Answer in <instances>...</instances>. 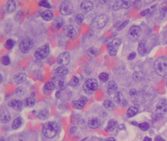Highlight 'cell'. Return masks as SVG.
Segmentation results:
<instances>
[{
  "label": "cell",
  "instance_id": "6da1fadb",
  "mask_svg": "<svg viewBox=\"0 0 167 141\" xmlns=\"http://www.w3.org/2000/svg\"><path fill=\"white\" fill-rule=\"evenodd\" d=\"M59 126L54 121H48L43 127V133L46 138L52 139L58 133Z\"/></svg>",
  "mask_w": 167,
  "mask_h": 141
},
{
  "label": "cell",
  "instance_id": "7a4b0ae2",
  "mask_svg": "<svg viewBox=\"0 0 167 141\" xmlns=\"http://www.w3.org/2000/svg\"><path fill=\"white\" fill-rule=\"evenodd\" d=\"M154 69L157 74L160 77H165L167 74V58L161 56L157 59L154 63Z\"/></svg>",
  "mask_w": 167,
  "mask_h": 141
},
{
  "label": "cell",
  "instance_id": "3957f363",
  "mask_svg": "<svg viewBox=\"0 0 167 141\" xmlns=\"http://www.w3.org/2000/svg\"><path fill=\"white\" fill-rule=\"evenodd\" d=\"M108 21V16L104 14L97 15L91 22V26L94 30H101L106 25Z\"/></svg>",
  "mask_w": 167,
  "mask_h": 141
},
{
  "label": "cell",
  "instance_id": "277c9868",
  "mask_svg": "<svg viewBox=\"0 0 167 141\" xmlns=\"http://www.w3.org/2000/svg\"><path fill=\"white\" fill-rule=\"evenodd\" d=\"M98 88V82L95 78H89L84 84L83 89L86 93L91 94L94 93Z\"/></svg>",
  "mask_w": 167,
  "mask_h": 141
},
{
  "label": "cell",
  "instance_id": "5b68a950",
  "mask_svg": "<svg viewBox=\"0 0 167 141\" xmlns=\"http://www.w3.org/2000/svg\"><path fill=\"white\" fill-rule=\"evenodd\" d=\"M50 53V46L48 44L44 45L39 47L35 52L34 56L37 60H42L45 59L49 55Z\"/></svg>",
  "mask_w": 167,
  "mask_h": 141
},
{
  "label": "cell",
  "instance_id": "8992f818",
  "mask_svg": "<svg viewBox=\"0 0 167 141\" xmlns=\"http://www.w3.org/2000/svg\"><path fill=\"white\" fill-rule=\"evenodd\" d=\"M122 43V40L119 38H115L107 45L108 52L111 56L117 55L119 46Z\"/></svg>",
  "mask_w": 167,
  "mask_h": 141
},
{
  "label": "cell",
  "instance_id": "52a82bcc",
  "mask_svg": "<svg viewBox=\"0 0 167 141\" xmlns=\"http://www.w3.org/2000/svg\"><path fill=\"white\" fill-rule=\"evenodd\" d=\"M34 41L30 37H26V38L21 40L19 44V48L22 53L26 54L33 48Z\"/></svg>",
  "mask_w": 167,
  "mask_h": 141
},
{
  "label": "cell",
  "instance_id": "ba28073f",
  "mask_svg": "<svg viewBox=\"0 0 167 141\" xmlns=\"http://www.w3.org/2000/svg\"><path fill=\"white\" fill-rule=\"evenodd\" d=\"M59 12L62 15H70L73 12V4L68 1L63 2L59 6Z\"/></svg>",
  "mask_w": 167,
  "mask_h": 141
},
{
  "label": "cell",
  "instance_id": "9c48e42d",
  "mask_svg": "<svg viewBox=\"0 0 167 141\" xmlns=\"http://www.w3.org/2000/svg\"><path fill=\"white\" fill-rule=\"evenodd\" d=\"M141 28L138 26H133L129 30L128 35L129 38L133 41L137 40L141 35Z\"/></svg>",
  "mask_w": 167,
  "mask_h": 141
},
{
  "label": "cell",
  "instance_id": "30bf717a",
  "mask_svg": "<svg viewBox=\"0 0 167 141\" xmlns=\"http://www.w3.org/2000/svg\"><path fill=\"white\" fill-rule=\"evenodd\" d=\"M71 61V56L68 52H64L60 54L57 58V63L60 65H64L69 64Z\"/></svg>",
  "mask_w": 167,
  "mask_h": 141
},
{
  "label": "cell",
  "instance_id": "8fae6325",
  "mask_svg": "<svg viewBox=\"0 0 167 141\" xmlns=\"http://www.w3.org/2000/svg\"><path fill=\"white\" fill-rule=\"evenodd\" d=\"M63 33L69 39L75 38L77 34L76 29L72 25H67L64 26Z\"/></svg>",
  "mask_w": 167,
  "mask_h": 141
},
{
  "label": "cell",
  "instance_id": "7c38bea8",
  "mask_svg": "<svg viewBox=\"0 0 167 141\" xmlns=\"http://www.w3.org/2000/svg\"><path fill=\"white\" fill-rule=\"evenodd\" d=\"M132 3L129 1H125V0H119L115 2L113 5L112 9L114 11L119 10L120 9H128L131 6Z\"/></svg>",
  "mask_w": 167,
  "mask_h": 141
},
{
  "label": "cell",
  "instance_id": "4fadbf2b",
  "mask_svg": "<svg viewBox=\"0 0 167 141\" xmlns=\"http://www.w3.org/2000/svg\"><path fill=\"white\" fill-rule=\"evenodd\" d=\"M167 112V102L165 100H161L156 107V113L163 115Z\"/></svg>",
  "mask_w": 167,
  "mask_h": 141
},
{
  "label": "cell",
  "instance_id": "5bb4252c",
  "mask_svg": "<svg viewBox=\"0 0 167 141\" xmlns=\"http://www.w3.org/2000/svg\"><path fill=\"white\" fill-rule=\"evenodd\" d=\"M87 101V99L84 96H82L78 100L73 101L72 102V105L74 108H75V109L80 110V109H82L85 106Z\"/></svg>",
  "mask_w": 167,
  "mask_h": 141
},
{
  "label": "cell",
  "instance_id": "9a60e30c",
  "mask_svg": "<svg viewBox=\"0 0 167 141\" xmlns=\"http://www.w3.org/2000/svg\"><path fill=\"white\" fill-rule=\"evenodd\" d=\"M114 99L115 102L118 103V104H119V105L125 107V106H127V101L123 97V94L121 92H117L114 94Z\"/></svg>",
  "mask_w": 167,
  "mask_h": 141
},
{
  "label": "cell",
  "instance_id": "2e32d148",
  "mask_svg": "<svg viewBox=\"0 0 167 141\" xmlns=\"http://www.w3.org/2000/svg\"><path fill=\"white\" fill-rule=\"evenodd\" d=\"M80 8L84 13H87L93 10V9H94V3L91 1H84L80 5Z\"/></svg>",
  "mask_w": 167,
  "mask_h": 141
},
{
  "label": "cell",
  "instance_id": "e0dca14e",
  "mask_svg": "<svg viewBox=\"0 0 167 141\" xmlns=\"http://www.w3.org/2000/svg\"><path fill=\"white\" fill-rule=\"evenodd\" d=\"M54 72L58 77H64L69 73V69L64 65H60L54 69Z\"/></svg>",
  "mask_w": 167,
  "mask_h": 141
},
{
  "label": "cell",
  "instance_id": "ac0fdd59",
  "mask_svg": "<svg viewBox=\"0 0 167 141\" xmlns=\"http://www.w3.org/2000/svg\"><path fill=\"white\" fill-rule=\"evenodd\" d=\"M62 77H58L57 78H54L53 81L55 87H57L59 90H64L66 88V83Z\"/></svg>",
  "mask_w": 167,
  "mask_h": 141
},
{
  "label": "cell",
  "instance_id": "d6986e66",
  "mask_svg": "<svg viewBox=\"0 0 167 141\" xmlns=\"http://www.w3.org/2000/svg\"><path fill=\"white\" fill-rule=\"evenodd\" d=\"M8 104L9 107L16 110L22 109V108L23 107L22 101L21 100H18V99H12L9 102Z\"/></svg>",
  "mask_w": 167,
  "mask_h": 141
},
{
  "label": "cell",
  "instance_id": "ffe728a7",
  "mask_svg": "<svg viewBox=\"0 0 167 141\" xmlns=\"http://www.w3.org/2000/svg\"><path fill=\"white\" fill-rule=\"evenodd\" d=\"M101 124V121L98 118L92 117L88 120L87 125L91 129H96L99 128Z\"/></svg>",
  "mask_w": 167,
  "mask_h": 141
},
{
  "label": "cell",
  "instance_id": "44dd1931",
  "mask_svg": "<svg viewBox=\"0 0 167 141\" xmlns=\"http://www.w3.org/2000/svg\"><path fill=\"white\" fill-rule=\"evenodd\" d=\"M16 9V3L13 0H9L5 5L6 11L8 13H12L15 11Z\"/></svg>",
  "mask_w": 167,
  "mask_h": 141
},
{
  "label": "cell",
  "instance_id": "7402d4cb",
  "mask_svg": "<svg viewBox=\"0 0 167 141\" xmlns=\"http://www.w3.org/2000/svg\"><path fill=\"white\" fill-rule=\"evenodd\" d=\"M118 86L114 81H110L107 86V92L108 95H112L117 92Z\"/></svg>",
  "mask_w": 167,
  "mask_h": 141
},
{
  "label": "cell",
  "instance_id": "603a6c76",
  "mask_svg": "<svg viewBox=\"0 0 167 141\" xmlns=\"http://www.w3.org/2000/svg\"><path fill=\"white\" fill-rule=\"evenodd\" d=\"M27 78V74L25 73H19L16 74L15 77H14V80H15V82L19 84L24 82Z\"/></svg>",
  "mask_w": 167,
  "mask_h": 141
},
{
  "label": "cell",
  "instance_id": "cb8c5ba5",
  "mask_svg": "<svg viewBox=\"0 0 167 141\" xmlns=\"http://www.w3.org/2000/svg\"><path fill=\"white\" fill-rule=\"evenodd\" d=\"M11 120V116L9 112L6 110H2L1 112V122L2 124H7Z\"/></svg>",
  "mask_w": 167,
  "mask_h": 141
},
{
  "label": "cell",
  "instance_id": "d4e9b609",
  "mask_svg": "<svg viewBox=\"0 0 167 141\" xmlns=\"http://www.w3.org/2000/svg\"><path fill=\"white\" fill-rule=\"evenodd\" d=\"M41 18L46 21H50L53 18V13L49 10H44L40 14Z\"/></svg>",
  "mask_w": 167,
  "mask_h": 141
},
{
  "label": "cell",
  "instance_id": "484cf974",
  "mask_svg": "<svg viewBox=\"0 0 167 141\" xmlns=\"http://www.w3.org/2000/svg\"><path fill=\"white\" fill-rule=\"evenodd\" d=\"M145 73L141 70H138V71L134 72L133 74V78L135 81L140 82L143 81L145 78Z\"/></svg>",
  "mask_w": 167,
  "mask_h": 141
},
{
  "label": "cell",
  "instance_id": "4316f807",
  "mask_svg": "<svg viewBox=\"0 0 167 141\" xmlns=\"http://www.w3.org/2000/svg\"><path fill=\"white\" fill-rule=\"evenodd\" d=\"M63 24H64V21L63 18L58 17L55 18V19L54 20L52 25L55 29L59 30L63 26Z\"/></svg>",
  "mask_w": 167,
  "mask_h": 141
},
{
  "label": "cell",
  "instance_id": "83f0119b",
  "mask_svg": "<svg viewBox=\"0 0 167 141\" xmlns=\"http://www.w3.org/2000/svg\"><path fill=\"white\" fill-rule=\"evenodd\" d=\"M118 126V121L115 120H110L108 122V125L106 126L105 130L106 131H112Z\"/></svg>",
  "mask_w": 167,
  "mask_h": 141
},
{
  "label": "cell",
  "instance_id": "f1b7e54d",
  "mask_svg": "<svg viewBox=\"0 0 167 141\" xmlns=\"http://www.w3.org/2000/svg\"><path fill=\"white\" fill-rule=\"evenodd\" d=\"M49 113L48 111L46 110H41L37 114L38 119L40 120H46L48 118Z\"/></svg>",
  "mask_w": 167,
  "mask_h": 141
},
{
  "label": "cell",
  "instance_id": "f546056e",
  "mask_svg": "<svg viewBox=\"0 0 167 141\" xmlns=\"http://www.w3.org/2000/svg\"><path fill=\"white\" fill-rule=\"evenodd\" d=\"M98 52L99 51L96 48H95V47H91V48H90L89 49H87L86 54L87 56H89V57L91 58H95V56H97V55L98 54Z\"/></svg>",
  "mask_w": 167,
  "mask_h": 141
},
{
  "label": "cell",
  "instance_id": "4dcf8cb0",
  "mask_svg": "<svg viewBox=\"0 0 167 141\" xmlns=\"http://www.w3.org/2000/svg\"><path fill=\"white\" fill-rule=\"evenodd\" d=\"M103 105L106 110L112 111L115 109V104L110 100H106L103 103Z\"/></svg>",
  "mask_w": 167,
  "mask_h": 141
},
{
  "label": "cell",
  "instance_id": "1f68e13d",
  "mask_svg": "<svg viewBox=\"0 0 167 141\" xmlns=\"http://www.w3.org/2000/svg\"><path fill=\"white\" fill-rule=\"evenodd\" d=\"M138 52L139 54L141 56L144 55L146 53L147 49L146 48L145 43L144 41H142V42H140V43H139L138 46Z\"/></svg>",
  "mask_w": 167,
  "mask_h": 141
},
{
  "label": "cell",
  "instance_id": "d6a6232c",
  "mask_svg": "<svg viewBox=\"0 0 167 141\" xmlns=\"http://www.w3.org/2000/svg\"><path fill=\"white\" fill-rule=\"evenodd\" d=\"M22 125V119L20 117H17L16 118H15V120H13L12 123V128L13 129H17L20 128Z\"/></svg>",
  "mask_w": 167,
  "mask_h": 141
},
{
  "label": "cell",
  "instance_id": "836d02e7",
  "mask_svg": "<svg viewBox=\"0 0 167 141\" xmlns=\"http://www.w3.org/2000/svg\"><path fill=\"white\" fill-rule=\"evenodd\" d=\"M138 113V109L135 107H131L127 111L126 115L128 118H132Z\"/></svg>",
  "mask_w": 167,
  "mask_h": 141
},
{
  "label": "cell",
  "instance_id": "e575fe53",
  "mask_svg": "<svg viewBox=\"0 0 167 141\" xmlns=\"http://www.w3.org/2000/svg\"><path fill=\"white\" fill-rule=\"evenodd\" d=\"M15 45V42L12 39H8L5 43V47L8 50H11Z\"/></svg>",
  "mask_w": 167,
  "mask_h": 141
},
{
  "label": "cell",
  "instance_id": "d590c367",
  "mask_svg": "<svg viewBox=\"0 0 167 141\" xmlns=\"http://www.w3.org/2000/svg\"><path fill=\"white\" fill-rule=\"evenodd\" d=\"M160 15L164 16L167 13V3H163L160 6Z\"/></svg>",
  "mask_w": 167,
  "mask_h": 141
},
{
  "label": "cell",
  "instance_id": "8d00e7d4",
  "mask_svg": "<svg viewBox=\"0 0 167 141\" xmlns=\"http://www.w3.org/2000/svg\"><path fill=\"white\" fill-rule=\"evenodd\" d=\"M9 141H26V139L22 135H15L9 138Z\"/></svg>",
  "mask_w": 167,
  "mask_h": 141
},
{
  "label": "cell",
  "instance_id": "74e56055",
  "mask_svg": "<svg viewBox=\"0 0 167 141\" xmlns=\"http://www.w3.org/2000/svg\"><path fill=\"white\" fill-rule=\"evenodd\" d=\"M25 104L28 107H33L35 104V101L33 97H28L26 99Z\"/></svg>",
  "mask_w": 167,
  "mask_h": 141
},
{
  "label": "cell",
  "instance_id": "f35d334b",
  "mask_svg": "<svg viewBox=\"0 0 167 141\" xmlns=\"http://www.w3.org/2000/svg\"><path fill=\"white\" fill-rule=\"evenodd\" d=\"M78 84H79V79H78V77L74 76L72 77L70 82H69V85L72 87H75L78 85Z\"/></svg>",
  "mask_w": 167,
  "mask_h": 141
},
{
  "label": "cell",
  "instance_id": "ab89813d",
  "mask_svg": "<svg viewBox=\"0 0 167 141\" xmlns=\"http://www.w3.org/2000/svg\"><path fill=\"white\" fill-rule=\"evenodd\" d=\"M55 84L53 82V81H50V82L46 83L44 88V89L46 90L52 91L55 88Z\"/></svg>",
  "mask_w": 167,
  "mask_h": 141
},
{
  "label": "cell",
  "instance_id": "60d3db41",
  "mask_svg": "<svg viewBox=\"0 0 167 141\" xmlns=\"http://www.w3.org/2000/svg\"><path fill=\"white\" fill-rule=\"evenodd\" d=\"M84 16L82 14L80 13L76 15L75 17V22L78 25H81L84 22Z\"/></svg>",
  "mask_w": 167,
  "mask_h": 141
},
{
  "label": "cell",
  "instance_id": "b9f144b4",
  "mask_svg": "<svg viewBox=\"0 0 167 141\" xmlns=\"http://www.w3.org/2000/svg\"><path fill=\"white\" fill-rule=\"evenodd\" d=\"M2 63L3 65H5V66L10 65L11 60H10V58H9V56H3V57L2 58Z\"/></svg>",
  "mask_w": 167,
  "mask_h": 141
},
{
  "label": "cell",
  "instance_id": "7bdbcfd3",
  "mask_svg": "<svg viewBox=\"0 0 167 141\" xmlns=\"http://www.w3.org/2000/svg\"><path fill=\"white\" fill-rule=\"evenodd\" d=\"M99 78L101 82H105L108 80V74L106 73H101L99 75Z\"/></svg>",
  "mask_w": 167,
  "mask_h": 141
},
{
  "label": "cell",
  "instance_id": "ee69618b",
  "mask_svg": "<svg viewBox=\"0 0 167 141\" xmlns=\"http://www.w3.org/2000/svg\"><path fill=\"white\" fill-rule=\"evenodd\" d=\"M138 126L144 131H146L150 129V124L147 122H143V123L139 124Z\"/></svg>",
  "mask_w": 167,
  "mask_h": 141
},
{
  "label": "cell",
  "instance_id": "f6af8a7d",
  "mask_svg": "<svg viewBox=\"0 0 167 141\" xmlns=\"http://www.w3.org/2000/svg\"><path fill=\"white\" fill-rule=\"evenodd\" d=\"M40 7H45V8H51L52 7H51L50 4L49 3V2L48 1H46V0H43V1H40L38 3Z\"/></svg>",
  "mask_w": 167,
  "mask_h": 141
},
{
  "label": "cell",
  "instance_id": "bcb514c9",
  "mask_svg": "<svg viewBox=\"0 0 167 141\" xmlns=\"http://www.w3.org/2000/svg\"><path fill=\"white\" fill-rule=\"evenodd\" d=\"M129 22V20H126L125 21H124V22L122 24L120 25V26L118 27V28L117 29V30H118V31H119V30H123V28H124L125 26H126L128 24Z\"/></svg>",
  "mask_w": 167,
  "mask_h": 141
},
{
  "label": "cell",
  "instance_id": "7dc6e473",
  "mask_svg": "<svg viewBox=\"0 0 167 141\" xmlns=\"http://www.w3.org/2000/svg\"><path fill=\"white\" fill-rule=\"evenodd\" d=\"M129 93H130V95L132 96H135L137 95V92L134 88H132V89H131V90H130Z\"/></svg>",
  "mask_w": 167,
  "mask_h": 141
},
{
  "label": "cell",
  "instance_id": "c3c4849f",
  "mask_svg": "<svg viewBox=\"0 0 167 141\" xmlns=\"http://www.w3.org/2000/svg\"><path fill=\"white\" fill-rule=\"evenodd\" d=\"M136 57V52H132L131 54H130L128 56V60H132L133 59H134V58Z\"/></svg>",
  "mask_w": 167,
  "mask_h": 141
},
{
  "label": "cell",
  "instance_id": "681fc988",
  "mask_svg": "<svg viewBox=\"0 0 167 141\" xmlns=\"http://www.w3.org/2000/svg\"><path fill=\"white\" fill-rule=\"evenodd\" d=\"M150 13V9H145V10H144L141 12V15L142 16H146L147 15H148V13Z\"/></svg>",
  "mask_w": 167,
  "mask_h": 141
},
{
  "label": "cell",
  "instance_id": "f907efd6",
  "mask_svg": "<svg viewBox=\"0 0 167 141\" xmlns=\"http://www.w3.org/2000/svg\"><path fill=\"white\" fill-rule=\"evenodd\" d=\"M155 141H165V140L160 137V136H157V137L155 138Z\"/></svg>",
  "mask_w": 167,
  "mask_h": 141
},
{
  "label": "cell",
  "instance_id": "816d5d0a",
  "mask_svg": "<svg viewBox=\"0 0 167 141\" xmlns=\"http://www.w3.org/2000/svg\"><path fill=\"white\" fill-rule=\"evenodd\" d=\"M143 141H152V139L148 137H146L144 139Z\"/></svg>",
  "mask_w": 167,
  "mask_h": 141
},
{
  "label": "cell",
  "instance_id": "f5cc1de1",
  "mask_svg": "<svg viewBox=\"0 0 167 141\" xmlns=\"http://www.w3.org/2000/svg\"><path fill=\"white\" fill-rule=\"evenodd\" d=\"M118 128H119V129H125V127L124 126V125H123V124L119 125V127H118Z\"/></svg>",
  "mask_w": 167,
  "mask_h": 141
},
{
  "label": "cell",
  "instance_id": "db71d44e",
  "mask_svg": "<svg viewBox=\"0 0 167 141\" xmlns=\"http://www.w3.org/2000/svg\"><path fill=\"white\" fill-rule=\"evenodd\" d=\"M106 141H115V140L112 137H110V138H108L107 140H106Z\"/></svg>",
  "mask_w": 167,
  "mask_h": 141
},
{
  "label": "cell",
  "instance_id": "11a10c76",
  "mask_svg": "<svg viewBox=\"0 0 167 141\" xmlns=\"http://www.w3.org/2000/svg\"><path fill=\"white\" fill-rule=\"evenodd\" d=\"M59 97H60V92H59V91H58L56 92V97L59 98Z\"/></svg>",
  "mask_w": 167,
  "mask_h": 141
},
{
  "label": "cell",
  "instance_id": "9f6ffc18",
  "mask_svg": "<svg viewBox=\"0 0 167 141\" xmlns=\"http://www.w3.org/2000/svg\"><path fill=\"white\" fill-rule=\"evenodd\" d=\"M3 81V76H2V74H1V81H0V83H2Z\"/></svg>",
  "mask_w": 167,
  "mask_h": 141
},
{
  "label": "cell",
  "instance_id": "6f0895ef",
  "mask_svg": "<svg viewBox=\"0 0 167 141\" xmlns=\"http://www.w3.org/2000/svg\"><path fill=\"white\" fill-rule=\"evenodd\" d=\"M99 3H106V1H105V2L100 1V2H99Z\"/></svg>",
  "mask_w": 167,
  "mask_h": 141
},
{
  "label": "cell",
  "instance_id": "680465c9",
  "mask_svg": "<svg viewBox=\"0 0 167 141\" xmlns=\"http://www.w3.org/2000/svg\"><path fill=\"white\" fill-rule=\"evenodd\" d=\"M0 141H5V139H4V138L3 137H2L1 140H0Z\"/></svg>",
  "mask_w": 167,
  "mask_h": 141
}]
</instances>
